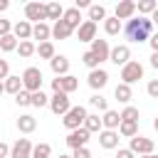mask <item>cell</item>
Listing matches in <instances>:
<instances>
[{
	"instance_id": "cell-14",
	"label": "cell",
	"mask_w": 158,
	"mask_h": 158,
	"mask_svg": "<svg viewBox=\"0 0 158 158\" xmlns=\"http://www.w3.org/2000/svg\"><path fill=\"white\" fill-rule=\"evenodd\" d=\"M133 12H136V2H133V0H121V2L116 5V17H118V20H131Z\"/></svg>"
},
{
	"instance_id": "cell-15",
	"label": "cell",
	"mask_w": 158,
	"mask_h": 158,
	"mask_svg": "<svg viewBox=\"0 0 158 158\" xmlns=\"http://www.w3.org/2000/svg\"><path fill=\"white\" fill-rule=\"evenodd\" d=\"M12 35H15L20 42H25V40H30V37H32V25H30L27 20H20V22H15V25H12Z\"/></svg>"
},
{
	"instance_id": "cell-52",
	"label": "cell",
	"mask_w": 158,
	"mask_h": 158,
	"mask_svg": "<svg viewBox=\"0 0 158 158\" xmlns=\"http://www.w3.org/2000/svg\"><path fill=\"white\" fill-rule=\"evenodd\" d=\"M153 128H156V131H158V118H156V121H153Z\"/></svg>"
},
{
	"instance_id": "cell-45",
	"label": "cell",
	"mask_w": 158,
	"mask_h": 158,
	"mask_svg": "<svg viewBox=\"0 0 158 158\" xmlns=\"http://www.w3.org/2000/svg\"><path fill=\"white\" fill-rule=\"evenodd\" d=\"M133 156H136V153H133L131 148H118V156H116V158H133Z\"/></svg>"
},
{
	"instance_id": "cell-28",
	"label": "cell",
	"mask_w": 158,
	"mask_h": 158,
	"mask_svg": "<svg viewBox=\"0 0 158 158\" xmlns=\"http://www.w3.org/2000/svg\"><path fill=\"white\" fill-rule=\"evenodd\" d=\"M136 10H138L141 15H153V12L158 10V2H156V0H141V2H136Z\"/></svg>"
},
{
	"instance_id": "cell-4",
	"label": "cell",
	"mask_w": 158,
	"mask_h": 158,
	"mask_svg": "<svg viewBox=\"0 0 158 158\" xmlns=\"http://www.w3.org/2000/svg\"><path fill=\"white\" fill-rule=\"evenodd\" d=\"M143 77V67H141V62H128L126 67H121V79H123V84H133V81H138Z\"/></svg>"
},
{
	"instance_id": "cell-51",
	"label": "cell",
	"mask_w": 158,
	"mask_h": 158,
	"mask_svg": "<svg viewBox=\"0 0 158 158\" xmlns=\"http://www.w3.org/2000/svg\"><path fill=\"white\" fill-rule=\"evenodd\" d=\"M2 94H5V84L0 81V96H2Z\"/></svg>"
},
{
	"instance_id": "cell-39",
	"label": "cell",
	"mask_w": 158,
	"mask_h": 158,
	"mask_svg": "<svg viewBox=\"0 0 158 158\" xmlns=\"http://www.w3.org/2000/svg\"><path fill=\"white\" fill-rule=\"evenodd\" d=\"M121 121H138V109L136 106H126L121 111Z\"/></svg>"
},
{
	"instance_id": "cell-10",
	"label": "cell",
	"mask_w": 158,
	"mask_h": 158,
	"mask_svg": "<svg viewBox=\"0 0 158 158\" xmlns=\"http://www.w3.org/2000/svg\"><path fill=\"white\" fill-rule=\"evenodd\" d=\"M109 62H114L116 67H126V64L131 62V49H128V44H116V47L111 49Z\"/></svg>"
},
{
	"instance_id": "cell-8",
	"label": "cell",
	"mask_w": 158,
	"mask_h": 158,
	"mask_svg": "<svg viewBox=\"0 0 158 158\" xmlns=\"http://www.w3.org/2000/svg\"><path fill=\"white\" fill-rule=\"evenodd\" d=\"M32 148L35 146L30 143V138H17L10 148V158H32Z\"/></svg>"
},
{
	"instance_id": "cell-50",
	"label": "cell",
	"mask_w": 158,
	"mask_h": 158,
	"mask_svg": "<svg viewBox=\"0 0 158 158\" xmlns=\"http://www.w3.org/2000/svg\"><path fill=\"white\" fill-rule=\"evenodd\" d=\"M151 20H153V25H158V10H156V12L151 15Z\"/></svg>"
},
{
	"instance_id": "cell-31",
	"label": "cell",
	"mask_w": 158,
	"mask_h": 158,
	"mask_svg": "<svg viewBox=\"0 0 158 158\" xmlns=\"http://www.w3.org/2000/svg\"><path fill=\"white\" fill-rule=\"evenodd\" d=\"M101 118H99V114H89L86 116V121H84V128L89 131V133H94V131H101Z\"/></svg>"
},
{
	"instance_id": "cell-26",
	"label": "cell",
	"mask_w": 158,
	"mask_h": 158,
	"mask_svg": "<svg viewBox=\"0 0 158 158\" xmlns=\"http://www.w3.org/2000/svg\"><path fill=\"white\" fill-rule=\"evenodd\" d=\"M62 17H64V7H62L59 2H47V20L59 22Z\"/></svg>"
},
{
	"instance_id": "cell-42",
	"label": "cell",
	"mask_w": 158,
	"mask_h": 158,
	"mask_svg": "<svg viewBox=\"0 0 158 158\" xmlns=\"http://www.w3.org/2000/svg\"><path fill=\"white\" fill-rule=\"evenodd\" d=\"M10 77V64L7 59H0V79H7Z\"/></svg>"
},
{
	"instance_id": "cell-12",
	"label": "cell",
	"mask_w": 158,
	"mask_h": 158,
	"mask_svg": "<svg viewBox=\"0 0 158 158\" xmlns=\"http://www.w3.org/2000/svg\"><path fill=\"white\" fill-rule=\"evenodd\" d=\"M77 35H79V42H94V40H96V22L84 20L81 27L77 30Z\"/></svg>"
},
{
	"instance_id": "cell-5",
	"label": "cell",
	"mask_w": 158,
	"mask_h": 158,
	"mask_svg": "<svg viewBox=\"0 0 158 158\" xmlns=\"http://www.w3.org/2000/svg\"><path fill=\"white\" fill-rule=\"evenodd\" d=\"M77 86H79V81H77V77H72V74H67V77H57V79H52V89H54V94H57V91H64V94H72V91H77Z\"/></svg>"
},
{
	"instance_id": "cell-55",
	"label": "cell",
	"mask_w": 158,
	"mask_h": 158,
	"mask_svg": "<svg viewBox=\"0 0 158 158\" xmlns=\"http://www.w3.org/2000/svg\"><path fill=\"white\" fill-rule=\"evenodd\" d=\"M0 52H2V49H0Z\"/></svg>"
},
{
	"instance_id": "cell-23",
	"label": "cell",
	"mask_w": 158,
	"mask_h": 158,
	"mask_svg": "<svg viewBox=\"0 0 158 158\" xmlns=\"http://www.w3.org/2000/svg\"><path fill=\"white\" fill-rule=\"evenodd\" d=\"M17 128H20L22 133H32V131L37 128V121H35V116H30V114L20 116V118H17Z\"/></svg>"
},
{
	"instance_id": "cell-46",
	"label": "cell",
	"mask_w": 158,
	"mask_h": 158,
	"mask_svg": "<svg viewBox=\"0 0 158 158\" xmlns=\"http://www.w3.org/2000/svg\"><path fill=\"white\" fill-rule=\"evenodd\" d=\"M5 156H10V146L0 141V158H5Z\"/></svg>"
},
{
	"instance_id": "cell-1",
	"label": "cell",
	"mask_w": 158,
	"mask_h": 158,
	"mask_svg": "<svg viewBox=\"0 0 158 158\" xmlns=\"http://www.w3.org/2000/svg\"><path fill=\"white\" fill-rule=\"evenodd\" d=\"M123 32H126V40H131V42H146L153 35V20L151 17H131L126 22Z\"/></svg>"
},
{
	"instance_id": "cell-3",
	"label": "cell",
	"mask_w": 158,
	"mask_h": 158,
	"mask_svg": "<svg viewBox=\"0 0 158 158\" xmlns=\"http://www.w3.org/2000/svg\"><path fill=\"white\" fill-rule=\"evenodd\" d=\"M86 109L84 106H72L67 114H64V118H62V123L69 128V131H77V128H81L84 126V121H86Z\"/></svg>"
},
{
	"instance_id": "cell-41",
	"label": "cell",
	"mask_w": 158,
	"mask_h": 158,
	"mask_svg": "<svg viewBox=\"0 0 158 158\" xmlns=\"http://www.w3.org/2000/svg\"><path fill=\"white\" fill-rule=\"evenodd\" d=\"M146 91H148V96L158 99V79H151V81H148V86H146Z\"/></svg>"
},
{
	"instance_id": "cell-19",
	"label": "cell",
	"mask_w": 158,
	"mask_h": 158,
	"mask_svg": "<svg viewBox=\"0 0 158 158\" xmlns=\"http://www.w3.org/2000/svg\"><path fill=\"white\" fill-rule=\"evenodd\" d=\"M99 143H101V148H116L118 146V131H101L99 133Z\"/></svg>"
},
{
	"instance_id": "cell-16",
	"label": "cell",
	"mask_w": 158,
	"mask_h": 158,
	"mask_svg": "<svg viewBox=\"0 0 158 158\" xmlns=\"http://www.w3.org/2000/svg\"><path fill=\"white\" fill-rule=\"evenodd\" d=\"M91 52L99 57V62H106V59L111 57V47H109L106 40H94V42H91Z\"/></svg>"
},
{
	"instance_id": "cell-17",
	"label": "cell",
	"mask_w": 158,
	"mask_h": 158,
	"mask_svg": "<svg viewBox=\"0 0 158 158\" xmlns=\"http://www.w3.org/2000/svg\"><path fill=\"white\" fill-rule=\"evenodd\" d=\"M89 86L91 89H104L106 86V81H109V74L104 72V69H94V72H89Z\"/></svg>"
},
{
	"instance_id": "cell-32",
	"label": "cell",
	"mask_w": 158,
	"mask_h": 158,
	"mask_svg": "<svg viewBox=\"0 0 158 158\" xmlns=\"http://www.w3.org/2000/svg\"><path fill=\"white\" fill-rule=\"evenodd\" d=\"M17 52H20V57H25V59H27V57H32V54L37 52V47H35V42H32V40H25V42H20V44H17Z\"/></svg>"
},
{
	"instance_id": "cell-37",
	"label": "cell",
	"mask_w": 158,
	"mask_h": 158,
	"mask_svg": "<svg viewBox=\"0 0 158 158\" xmlns=\"http://www.w3.org/2000/svg\"><path fill=\"white\" fill-rule=\"evenodd\" d=\"M89 104H91V106H96V109H99V111H104V114L109 111V101H106L101 94H94V96L89 99Z\"/></svg>"
},
{
	"instance_id": "cell-7",
	"label": "cell",
	"mask_w": 158,
	"mask_h": 158,
	"mask_svg": "<svg viewBox=\"0 0 158 158\" xmlns=\"http://www.w3.org/2000/svg\"><path fill=\"white\" fill-rule=\"evenodd\" d=\"M49 109H52V114H57V116L62 114V116H64V114L72 109V106H69V94H64V91H57V94L49 99Z\"/></svg>"
},
{
	"instance_id": "cell-13",
	"label": "cell",
	"mask_w": 158,
	"mask_h": 158,
	"mask_svg": "<svg viewBox=\"0 0 158 158\" xmlns=\"http://www.w3.org/2000/svg\"><path fill=\"white\" fill-rule=\"evenodd\" d=\"M49 67H52V72H54L57 77H67V72H69V59H67L64 54H54V57L49 59Z\"/></svg>"
},
{
	"instance_id": "cell-11",
	"label": "cell",
	"mask_w": 158,
	"mask_h": 158,
	"mask_svg": "<svg viewBox=\"0 0 158 158\" xmlns=\"http://www.w3.org/2000/svg\"><path fill=\"white\" fill-rule=\"evenodd\" d=\"M131 151L138 153V156H151L153 153V141L143 138V136H133L131 138Z\"/></svg>"
},
{
	"instance_id": "cell-44",
	"label": "cell",
	"mask_w": 158,
	"mask_h": 158,
	"mask_svg": "<svg viewBox=\"0 0 158 158\" xmlns=\"http://www.w3.org/2000/svg\"><path fill=\"white\" fill-rule=\"evenodd\" d=\"M72 158H91V153H89V148H77Z\"/></svg>"
},
{
	"instance_id": "cell-22",
	"label": "cell",
	"mask_w": 158,
	"mask_h": 158,
	"mask_svg": "<svg viewBox=\"0 0 158 158\" xmlns=\"http://www.w3.org/2000/svg\"><path fill=\"white\" fill-rule=\"evenodd\" d=\"M72 32H74V30H72V27H69V25H67L64 20L54 22V27H52V37H54V40H67V37H69Z\"/></svg>"
},
{
	"instance_id": "cell-40",
	"label": "cell",
	"mask_w": 158,
	"mask_h": 158,
	"mask_svg": "<svg viewBox=\"0 0 158 158\" xmlns=\"http://www.w3.org/2000/svg\"><path fill=\"white\" fill-rule=\"evenodd\" d=\"M47 104H49V99L44 96V91H35V94H32V106L40 109V106H47Z\"/></svg>"
},
{
	"instance_id": "cell-6",
	"label": "cell",
	"mask_w": 158,
	"mask_h": 158,
	"mask_svg": "<svg viewBox=\"0 0 158 158\" xmlns=\"http://www.w3.org/2000/svg\"><path fill=\"white\" fill-rule=\"evenodd\" d=\"M89 131L81 126V128H77V131H69V136H67V146L72 148V151H77V148H86V141H89Z\"/></svg>"
},
{
	"instance_id": "cell-33",
	"label": "cell",
	"mask_w": 158,
	"mask_h": 158,
	"mask_svg": "<svg viewBox=\"0 0 158 158\" xmlns=\"http://www.w3.org/2000/svg\"><path fill=\"white\" fill-rule=\"evenodd\" d=\"M89 20H91V22L106 20V7H104V5H91V7H89Z\"/></svg>"
},
{
	"instance_id": "cell-29",
	"label": "cell",
	"mask_w": 158,
	"mask_h": 158,
	"mask_svg": "<svg viewBox=\"0 0 158 158\" xmlns=\"http://www.w3.org/2000/svg\"><path fill=\"white\" fill-rule=\"evenodd\" d=\"M104 30H106V35H118L121 32V20L114 15V17H106L104 20Z\"/></svg>"
},
{
	"instance_id": "cell-2",
	"label": "cell",
	"mask_w": 158,
	"mask_h": 158,
	"mask_svg": "<svg viewBox=\"0 0 158 158\" xmlns=\"http://www.w3.org/2000/svg\"><path fill=\"white\" fill-rule=\"evenodd\" d=\"M22 89H27L30 94L42 91V72H40V67H27L22 72Z\"/></svg>"
},
{
	"instance_id": "cell-53",
	"label": "cell",
	"mask_w": 158,
	"mask_h": 158,
	"mask_svg": "<svg viewBox=\"0 0 158 158\" xmlns=\"http://www.w3.org/2000/svg\"><path fill=\"white\" fill-rule=\"evenodd\" d=\"M141 158H158V156H153V153H151V156H141Z\"/></svg>"
},
{
	"instance_id": "cell-48",
	"label": "cell",
	"mask_w": 158,
	"mask_h": 158,
	"mask_svg": "<svg viewBox=\"0 0 158 158\" xmlns=\"http://www.w3.org/2000/svg\"><path fill=\"white\" fill-rule=\"evenodd\" d=\"M151 67H153V69H158V52H153V54H151Z\"/></svg>"
},
{
	"instance_id": "cell-49",
	"label": "cell",
	"mask_w": 158,
	"mask_h": 158,
	"mask_svg": "<svg viewBox=\"0 0 158 158\" xmlns=\"http://www.w3.org/2000/svg\"><path fill=\"white\" fill-rule=\"evenodd\" d=\"M7 5H10L7 0H0V12H2V10H7Z\"/></svg>"
},
{
	"instance_id": "cell-18",
	"label": "cell",
	"mask_w": 158,
	"mask_h": 158,
	"mask_svg": "<svg viewBox=\"0 0 158 158\" xmlns=\"http://www.w3.org/2000/svg\"><path fill=\"white\" fill-rule=\"evenodd\" d=\"M101 123H104V128H106V131H116V128L121 126V114L109 109V111L101 116Z\"/></svg>"
},
{
	"instance_id": "cell-21",
	"label": "cell",
	"mask_w": 158,
	"mask_h": 158,
	"mask_svg": "<svg viewBox=\"0 0 158 158\" xmlns=\"http://www.w3.org/2000/svg\"><path fill=\"white\" fill-rule=\"evenodd\" d=\"M72 30H79L81 27V15H79V10L77 7H69V10H64V17H62Z\"/></svg>"
},
{
	"instance_id": "cell-20",
	"label": "cell",
	"mask_w": 158,
	"mask_h": 158,
	"mask_svg": "<svg viewBox=\"0 0 158 158\" xmlns=\"http://www.w3.org/2000/svg\"><path fill=\"white\" fill-rule=\"evenodd\" d=\"M49 35H52V27H49L47 22H37V25L32 27V37L40 40V44H42V42H49Z\"/></svg>"
},
{
	"instance_id": "cell-35",
	"label": "cell",
	"mask_w": 158,
	"mask_h": 158,
	"mask_svg": "<svg viewBox=\"0 0 158 158\" xmlns=\"http://www.w3.org/2000/svg\"><path fill=\"white\" fill-rule=\"evenodd\" d=\"M81 62H84V64H86V67H89L91 72H94V69H99V64H101V62H99V57H96V54H94L91 49L81 54Z\"/></svg>"
},
{
	"instance_id": "cell-9",
	"label": "cell",
	"mask_w": 158,
	"mask_h": 158,
	"mask_svg": "<svg viewBox=\"0 0 158 158\" xmlns=\"http://www.w3.org/2000/svg\"><path fill=\"white\" fill-rule=\"evenodd\" d=\"M25 15H27V22L35 20V25H37V22L47 20V5H42V2H27L25 5Z\"/></svg>"
},
{
	"instance_id": "cell-54",
	"label": "cell",
	"mask_w": 158,
	"mask_h": 158,
	"mask_svg": "<svg viewBox=\"0 0 158 158\" xmlns=\"http://www.w3.org/2000/svg\"><path fill=\"white\" fill-rule=\"evenodd\" d=\"M59 158H72V156H59Z\"/></svg>"
},
{
	"instance_id": "cell-47",
	"label": "cell",
	"mask_w": 158,
	"mask_h": 158,
	"mask_svg": "<svg viewBox=\"0 0 158 158\" xmlns=\"http://www.w3.org/2000/svg\"><path fill=\"white\" fill-rule=\"evenodd\" d=\"M148 42H151L153 52H158V32H156V35H151V40H148Z\"/></svg>"
},
{
	"instance_id": "cell-36",
	"label": "cell",
	"mask_w": 158,
	"mask_h": 158,
	"mask_svg": "<svg viewBox=\"0 0 158 158\" xmlns=\"http://www.w3.org/2000/svg\"><path fill=\"white\" fill-rule=\"evenodd\" d=\"M49 153H52V146L49 143H37L32 148V158H49Z\"/></svg>"
},
{
	"instance_id": "cell-25",
	"label": "cell",
	"mask_w": 158,
	"mask_h": 158,
	"mask_svg": "<svg viewBox=\"0 0 158 158\" xmlns=\"http://www.w3.org/2000/svg\"><path fill=\"white\" fill-rule=\"evenodd\" d=\"M118 133H121V136H126V138H133V136H138V121H121V126H118Z\"/></svg>"
},
{
	"instance_id": "cell-38",
	"label": "cell",
	"mask_w": 158,
	"mask_h": 158,
	"mask_svg": "<svg viewBox=\"0 0 158 158\" xmlns=\"http://www.w3.org/2000/svg\"><path fill=\"white\" fill-rule=\"evenodd\" d=\"M15 104H17V106H30V104H32V94H30L27 89H22V91L15 96Z\"/></svg>"
},
{
	"instance_id": "cell-27",
	"label": "cell",
	"mask_w": 158,
	"mask_h": 158,
	"mask_svg": "<svg viewBox=\"0 0 158 158\" xmlns=\"http://www.w3.org/2000/svg\"><path fill=\"white\" fill-rule=\"evenodd\" d=\"M114 96H116V101H121V104H128V101H131V86L121 81V84L114 89Z\"/></svg>"
},
{
	"instance_id": "cell-24",
	"label": "cell",
	"mask_w": 158,
	"mask_h": 158,
	"mask_svg": "<svg viewBox=\"0 0 158 158\" xmlns=\"http://www.w3.org/2000/svg\"><path fill=\"white\" fill-rule=\"evenodd\" d=\"M2 84H5V91H7V94H15V96H17V94L22 91V77H7Z\"/></svg>"
},
{
	"instance_id": "cell-34",
	"label": "cell",
	"mask_w": 158,
	"mask_h": 158,
	"mask_svg": "<svg viewBox=\"0 0 158 158\" xmlns=\"http://www.w3.org/2000/svg\"><path fill=\"white\" fill-rule=\"evenodd\" d=\"M37 54H40L42 59H52V57H54V44H52V42H42V44H37Z\"/></svg>"
},
{
	"instance_id": "cell-43",
	"label": "cell",
	"mask_w": 158,
	"mask_h": 158,
	"mask_svg": "<svg viewBox=\"0 0 158 158\" xmlns=\"http://www.w3.org/2000/svg\"><path fill=\"white\" fill-rule=\"evenodd\" d=\"M10 30H12V25H10L7 20H0V37H5V35H10Z\"/></svg>"
},
{
	"instance_id": "cell-30",
	"label": "cell",
	"mask_w": 158,
	"mask_h": 158,
	"mask_svg": "<svg viewBox=\"0 0 158 158\" xmlns=\"http://www.w3.org/2000/svg\"><path fill=\"white\" fill-rule=\"evenodd\" d=\"M17 44H20V42H17V37H15L12 32L5 35V37H0V49H2V52H12V49H17Z\"/></svg>"
}]
</instances>
